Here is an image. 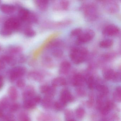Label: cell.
Instances as JSON below:
<instances>
[{"mask_svg": "<svg viewBox=\"0 0 121 121\" xmlns=\"http://www.w3.org/2000/svg\"><path fill=\"white\" fill-rule=\"evenodd\" d=\"M71 67V64L69 61H63L60 64L59 72L60 74H67L70 70Z\"/></svg>", "mask_w": 121, "mask_h": 121, "instance_id": "cell-13", "label": "cell"}, {"mask_svg": "<svg viewBox=\"0 0 121 121\" xmlns=\"http://www.w3.org/2000/svg\"><path fill=\"white\" fill-rule=\"evenodd\" d=\"M103 75L104 79L107 80L118 82L121 80L120 73L116 72L112 69H105L103 71Z\"/></svg>", "mask_w": 121, "mask_h": 121, "instance_id": "cell-3", "label": "cell"}, {"mask_svg": "<svg viewBox=\"0 0 121 121\" xmlns=\"http://www.w3.org/2000/svg\"><path fill=\"white\" fill-rule=\"evenodd\" d=\"M85 81L84 77L80 73H77L73 76L72 80V83L73 85L80 86L83 85Z\"/></svg>", "mask_w": 121, "mask_h": 121, "instance_id": "cell-11", "label": "cell"}, {"mask_svg": "<svg viewBox=\"0 0 121 121\" xmlns=\"http://www.w3.org/2000/svg\"><path fill=\"white\" fill-rule=\"evenodd\" d=\"M95 36V32L90 29H86L82 31L81 34L78 37V41L82 43L89 42L92 40Z\"/></svg>", "mask_w": 121, "mask_h": 121, "instance_id": "cell-5", "label": "cell"}, {"mask_svg": "<svg viewBox=\"0 0 121 121\" xmlns=\"http://www.w3.org/2000/svg\"><path fill=\"white\" fill-rule=\"evenodd\" d=\"M103 6L107 12L110 13H116L118 11L119 5L113 1H104Z\"/></svg>", "mask_w": 121, "mask_h": 121, "instance_id": "cell-8", "label": "cell"}, {"mask_svg": "<svg viewBox=\"0 0 121 121\" xmlns=\"http://www.w3.org/2000/svg\"><path fill=\"white\" fill-rule=\"evenodd\" d=\"M8 102L6 98H3L0 100V116L2 115V112L7 107Z\"/></svg>", "mask_w": 121, "mask_h": 121, "instance_id": "cell-25", "label": "cell"}, {"mask_svg": "<svg viewBox=\"0 0 121 121\" xmlns=\"http://www.w3.org/2000/svg\"><path fill=\"white\" fill-rule=\"evenodd\" d=\"M52 55L56 58H60L63 54V51L60 49L56 48L53 50Z\"/></svg>", "mask_w": 121, "mask_h": 121, "instance_id": "cell-31", "label": "cell"}, {"mask_svg": "<svg viewBox=\"0 0 121 121\" xmlns=\"http://www.w3.org/2000/svg\"><path fill=\"white\" fill-rule=\"evenodd\" d=\"M66 105L62 102L60 100L55 103L54 104V107L56 109L58 110H61L63 109Z\"/></svg>", "mask_w": 121, "mask_h": 121, "instance_id": "cell-36", "label": "cell"}, {"mask_svg": "<svg viewBox=\"0 0 121 121\" xmlns=\"http://www.w3.org/2000/svg\"><path fill=\"white\" fill-rule=\"evenodd\" d=\"M42 105L45 108L48 109L52 107V100L51 98L45 97L41 100Z\"/></svg>", "mask_w": 121, "mask_h": 121, "instance_id": "cell-23", "label": "cell"}, {"mask_svg": "<svg viewBox=\"0 0 121 121\" xmlns=\"http://www.w3.org/2000/svg\"><path fill=\"white\" fill-rule=\"evenodd\" d=\"M85 19L89 22L95 21L98 17L97 6L94 3H87L83 6Z\"/></svg>", "mask_w": 121, "mask_h": 121, "instance_id": "cell-2", "label": "cell"}, {"mask_svg": "<svg viewBox=\"0 0 121 121\" xmlns=\"http://www.w3.org/2000/svg\"><path fill=\"white\" fill-rule=\"evenodd\" d=\"M88 53V50L85 47H73L70 51L69 56L73 63L79 64L85 60Z\"/></svg>", "mask_w": 121, "mask_h": 121, "instance_id": "cell-1", "label": "cell"}, {"mask_svg": "<svg viewBox=\"0 0 121 121\" xmlns=\"http://www.w3.org/2000/svg\"><path fill=\"white\" fill-rule=\"evenodd\" d=\"M3 85V80L2 77L0 75V89L2 88Z\"/></svg>", "mask_w": 121, "mask_h": 121, "instance_id": "cell-44", "label": "cell"}, {"mask_svg": "<svg viewBox=\"0 0 121 121\" xmlns=\"http://www.w3.org/2000/svg\"><path fill=\"white\" fill-rule=\"evenodd\" d=\"M114 107V104L111 101L107 102L105 105L101 109V112L104 115L107 114Z\"/></svg>", "mask_w": 121, "mask_h": 121, "instance_id": "cell-21", "label": "cell"}, {"mask_svg": "<svg viewBox=\"0 0 121 121\" xmlns=\"http://www.w3.org/2000/svg\"><path fill=\"white\" fill-rule=\"evenodd\" d=\"M21 21L19 19L12 17L7 20L3 26L13 31L19 29L21 26Z\"/></svg>", "mask_w": 121, "mask_h": 121, "instance_id": "cell-6", "label": "cell"}, {"mask_svg": "<svg viewBox=\"0 0 121 121\" xmlns=\"http://www.w3.org/2000/svg\"><path fill=\"white\" fill-rule=\"evenodd\" d=\"M82 30L80 28H77L73 29L71 32L70 35L71 36L78 37L82 31Z\"/></svg>", "mask_w": 121, "mask_h": 121, "instance_id": "cell-33", "label": "cell"}, {"mask_svg": "<svg viewBox=\"0 0 121 121\" xmlns=\"http://www.w3.org/2000/svg\"><path fill=\"white\" fill-rule=\"evenodd\" d=\"M68 121H75L73 119H71L69 120H68Z\"/></svg>", "mask_w": 121, "mask_h": 121, "instance_id": "cell-46", "label": "cell"}, {"mask_svg": "<svg viewBox=\"0 0 121 121\" xmlns=\"http://www.w3.org/2000/svg\"><path fill=\"white\" fill-rule=\"evenodd\" d=\"M30 13V12L27 9L21 8L18 12V19L20 21L27 22Z\"/></svg>", "mask_w": 121, "mask_h": 121, "instance_id": "cell-12", "label": "cell"}, {"mask_svg": "<svg viewBox=\"0 0 121 121\" xmlns=\"http://www.w3.org/2000/svg\"><path fill=\"white\" fill-rule=\"evenodd\" d=\"M36 95L31 99H28L24 100V107L25 109H30L35 108L37 104H38L36 99Z\"/></svg>", "mask_w": 121, "mask_h": 121, "instance_id": "cell-10", "label": "cell"}, {"mask_svg": "<svg viewBox=\"0 0 121 121\" xmlns=\"http://www.w3.org/2000/svg\"><path fill=\"white\" fill-rule=\"evenodd\" d=\"M22 48L19 46H13L10 48L8 50L9 53L12 55L18 54L22 52Z\"/></svg>", "mask_w": 121, "mask_h": 121, "instance_id": "cell-27", "label": "cell"}, {"mask_svg": "<svg viewBox=\"0 0 121 121\" xmlns=\"http://www.w3.org/2000/svg\"><path fill=\"white\" fill-rule=\"evenodd\" d=\"M26 69L23 66H19L13 68L9 72V78L10 80L14 81L21 78L26 73Z\"/></svg>", "mask_w": 121, "mask_h": 121, "instance_id": "cell-4", "label": "cell"}, {"mask_svg": "<svg viewBox=\"0 0 121 121\" xmlns=\"http://www.w3.org/2000/svg\"><path fill=\"white\" fill-rule=\"evenodd\" d=\"M8 95L11 100H15L17 99L18 93L17 89L14 86H11L8 90Z\"/></svg>", "mask_w": 121, "mask_h": 121, "instance_id": "cell-20", "label": "cell"}, {"mask_svg": "<svg viewBox=\"0 0 121 121\" xmlns=\"http://www.w3.org/2000/svg\"><path fill=\"white\" fill-rule=\"evenodd\" d=\"M85 110L83 108H78L76 110V117L79 119L83 118L85 115Z\"/></svg>", "mask_w": 121, "mask_h": 121, "instance_id": "cell-35", "label": "cell"}, {"mask_svg": "<svg viewBox=\"0 0 121 121\" xmlns=\"http://www.w3.org/2000/svg\"><path fill=\"white\" fill-rule=\"evenodd\" d=\"M28 76L30 79L37 81H41L43 79V76L39 71H32L28 74Z\"/></svg>", "mask_w": 121, "mask_h": 121, "instance_id": "cell-16", "label": "cell"}, {"mask_svg": "<svg viewBox=\"0 0 121 121\" xmlns=\"http://www.w3.org/2000/svg\"><path fill=\"white\" fill-rule=\"evenodd\" d=\"M19 120V121H31V119L28 115L24 112L20 114Z\"/></svg>", "mask_w": 121, "mask_h": 121, "instance_id": "cell-37", "label": "cell"}, {"mask_svg": "<svg viewBox=\"0 0 121 121\" xmlns=\"http://www.w3.org/2000/svg\"><path fill=\"white\" fill-rule=\"evenodd\" d=\"M0 49H1V47H0Z\"/></svg>", "mask_w": 121, "mask_h": 121, "instance_id": "cell-47", "label": "cell"}, {"mask_svg": "<svg viewBox=\"0 0 121 121\" xmlns=\"http://www.w3.org/2000/svg\"><path fill=\"white\" fill-rule=\"evenodd\" d=\"M73 99V95L68 90L64 89L61 92L60 100L65 104L72 102Z\"/></svg>", "mask_w": 121, "mask_h": 121, "instance_id": "cell-9", "label": "cell"}, {"mask_svg": "<svg viewBox=\"0 0 121 121\" xmlns=\"http://www.w3.org/2000/svg\"><path fill=\"white\" fill-rule=\"evenodd\" d=\"M34 90L32 87H29L22 94V97L24 100L31 99L35 96Z\"/></svg>", "mask_w": 121, "mask_h": 121, "instance_id": "cell-18", "label": "cell"}, {"mask_svg": "<svg viewBox=\"0 0 121 121\" xmlns=\"http://www.w3.org/2000/svg\"><path fill=\"white\" fill-rule=\"evenodd\" d=\"M112 54H107L104 55L103 56V59L106 61L109 60H111L113 57Z\"/></svg>", "mask_w": 121, "mask_h": 121, "instance_id": "cell-42", "label": "cell"}, {"mask_svg": "<svg viewBox=\"0 0 121 121\" xmlns=\"http://www.w3.org/2000/svg\"><path fill=\"white\" fill-rule=\"evenodd\" d=\"M27 22L30 23H36L38 22V17L35 14L30 12Z\"/></svg>", "mask_w": 121, "mask_h": 121, "instance_id": "cell-32", "label": "cell"}, {"mask_svg": "<svg viewBox=\"0 0 121 121\" xmlns=\"http://www.w3.org/2000/svg\"><path fill=\"white\" fill-rule=\"evenodd\" d=\"M17 86L18 87L22 88L25 86V81L23 79L20 78L17 81Z\"/></svg>", "mask_w": 121, "mask_h": 121, "instance_id": "cell-40", "label": "cell"}, {"mask_svg": "<svg viewBox=\"0 0 121 121\" xmlns=\"http://www.w3.org/2000/svg\"><path fill=\"white\" fill-rule=\"evenodd\" d=\"M65 79L63 77H58L54 78L52 82V86L54 87L58 86H63L66 85Z\"/></svg>", "mask_w": 121, "mask_h": 121, "instance_id": "cell-19", "label": "cell"}, {"mask_svg": "<svg viewBox=\"0 0 121 121\" xmlns=\"http://www.w3.org/2000/svg\"><path fill=\"white\" fill-rule=\"evenodd\" d=\"M24 34L26 36L29 37H34L36 35V32L34 30L30 27H27L25 29Z\"/></svg>", "mask_w": 121, "mask_h": 121, "instance_id": "cell-28", "label": "cell"}, {"mask_svg": "<svg viewBox=\"0 0 121 121\" xmlns=\"http://www.w3.org/2000/svg\"><path fill=\"white\" fill-rule=\"evenodd\" d=\"M35 4L40 10L45 11L48 9V1L46 0H37L35 1Z\"/></svg>", "mask_w": 121, "mask_h": 121, "instance_id": "cell-17", "label": "cell"}, {"mask_svg": "<svg viewBox=\"0 0 121 121\" xmlns=\"http://www.w3.org/2000/svg\"><path fill=\"white\" fill-rule=\"evenodd\" d=\"M96 88L100 93V95L102 96L107 95L109 92L108 88L105 86L98 85L96 86Z\"/></svg>", "mask_w": 121, "mask_h": 121, "instance_id": "cell-26", "label": "cell"}, {"mask_svg": "<svg viewBox=\"0 0 121 121\" xmlns=\"http://www.w3.org/2000/svg\"><path fill=\"white\" fill-rule=\"evenodd\" d=\"M0 10L4 14L9 15L14 12L15 8L14 6L12 5L4 4L1 5Z\"/></svg>", "mask_w": 121, "mask_h": 121, "instance_id": "cell-14", "label": "cell"}, {"mask_svg": "<svg viewBox=\"0 0 121 121\" xmlns=\"http://www.w3.org/2000/svg\"><path fill=\"white\" fill-rule=\"evenodd\" d=\"M62 42L60 39H55L52 41L49 42L47 46L48 49L53 48H56L61 45Z\"/></svg>", "mask_w": 121, "mask_h": 121, "instance_id": "cell-24", "label": "cell"}, {"mask_svg": "<svg viewBox=\"0 0 121 121\" xmlns=\"http://www.w3.org/2000/svg\"><path fill=\"white\" fill-rule=\"evenodd\" d=\"M78 94L80 95H83L84 93V91L82 89H78Z\"/></svg>", "mask_w": 121, "mask_h": 121, "instance_id": "cell-45", "label": "cell"}, {"mask_svg": "<svg viewBox=\"0 0 121 121\" xmlns=\"http://www.w3.org/2000/svg\"><path fill=\"white\" fill-rule=\"evenodd\" d=\"M88 87L91 89H93L95 87V79L93 76L89 77L87 80Z\"/></svg>", "mask_w": 121, "mask_h": 121, "instance_id": "cell-34", "label": "cell"}, {"mask_svg": "<svg viewBox=\"0 0 121 121\" xmlns=\"http://www.w3.org/2000/svg\"><path fill=\"white\" fill-rule=\"evenodd\" d=\"M114 41L112 39H107L101 41L100 42L99 46L101 48H108L111 47L113 45Z\"/></svg>", "mask_w": 121, "mask_h": 121, "instance_id": "cell-22", "label": "cell"}, {"mask_svg": "<svg viewBox=\"0 0 121 121\" xmlns=\"http://www.w3.org/2000/svg\"><path fill=\"white\" fill-rule=\"evenodd\" d=\"M39 121H51V118L46 114H42L39 115L38 118Z\"/></svg>", "mask_w": 121, "mask_h": 121, "instance_id": "cell-39", "label": "cell"}, {"mask_svg": "<svg viewBox=\"0 0 121 121\" xmlns=\"http://www.w3.org/2000/svg\"><path fill=\"white\" fill-rule=\"evenodd\" d=\"M0 59L5 64H7L11 65H13L16 63V60L12 55H4L2 56Z\"/></svg>", "mask_w": 121, "mask_h": 121, "instance_id": "cell-15", "label": "cell"}, {"mask_svg": "<svg viewBox=\"0 0 121 121\" xmlns=\"http://www.w3.org/2000/svg\"><path fill=\"white\" fill-rule=\"evenodd\" d=\"M19 108V106L18 104L17 103H14L10 106V110L12 112H14L17 110Z\"/></svg>", "mask_w": 121, "mask_h": 121, "instance_id": "cell-41", "label": "cell"}, {"mask_svg": "<svg viewBox=\"0 0 121 121\" xmlns=\"http://www.w3.org/2000/svg\"><path fill=\"white\" fill-rule=\"evenodd\" d=\"M59 7L61 9L67 10L69 6V2L67 0H61L59 3Z\"/></svg>", "mask_w": 121, "mask_h": 121, "instance_id": "cell-30", "label": "cell"}, {"mask_svg": "<svg viewBox=\"0 0 121 121\" xmlns=\"http://www.w3.org/2000/svg\"><path fill=\"white\" fill-rule=\"evenodd\" d=\"M113 98L115 100L120 102L121 98V90L120 87L117 88L113 94Z\"/></svg>", "mask_w": 121, "mask_h": 121, "instance_id": "cell-29", "label": "cell"}, {"mask_svg": "<svg viewBox=\"0 0 121 121\" xmlns=\"http://www.w3.org/2000/svg\"><path fill=\"white\" fill-rule=\"evenodd\" d=\"M120 29L115 25L110 24L106 26L103 31V34L108 36H113L118 35Z\"/></svg>", "mask_w": 121, "mask_h": 121, "instance_id": "cell-7", "label": "cell"}, {"mask_svg": "<svg viewBox=\"0 0 121 121\" xmlns=\"http://www.w3.org/2000/svg\"><path fill=\"white\" fill-rule=\"evenodd\" d=\"M5 64L0 59V71L3 70L5 67Z\"/></svg>", "mask_w": 121, "mask_h": 121, "instance_id": "cell-43", "label": "cell"}, {"mask_svg": "<svg viewBox=\"0 0 121 121\" xmlns=\"http://www.w3.org/2000/svg\"><path fill=\"white\" fill-rule=\"evenodd\" d=\"M13 31L6 27L3 26L0 31V33L3 36H8L11 35L12 34Z\"/></svg>", "mask_w": 121, "mask_h": 121, "instance_id": "cell-38", "label": "cell"}]
</instances>
